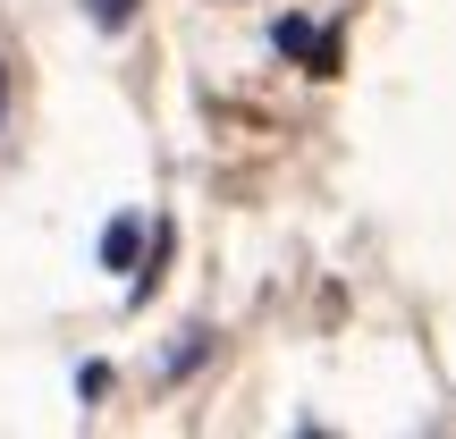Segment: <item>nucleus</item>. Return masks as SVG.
Returning <instances> with one entry per match:
<instances>
[{
  "label": "nucleus",
  "instance_id": "f257e3e1",
  "mask_svg": "<svg viewBox=\"0 0 456 439\" xmlns=\"http://www.w3.org/2000/svg\"><path fill=\"white\" fill-rule=\"evenodd\" d=\"M135 254H144V220H127V212H118L110 228H102V271H118V279H127V271H135Z\"/></svg>",
  "mask_w": 456,
  "mask_h": 439
},
{
  "label": "nucleus",
  "instance_id": "7ed1b4c3",
  "mask_svg": "<svg viewBox=\"0 0 456 439\" xmlns=\"http://www.w3.org/2000/svg\"><path fill=\"white\" fill-rule=\"evenodd\" d=\"M135 17V0H94V26H127Z\"/></svg>",
  "mask_w": 456,
  "mask_h": 439
},
{
  "label": "nucleus",
  "instance_id": "f03ea898",
  "mask_svg": "<svg viewBox=\"0 0 456 439\" xmlns=\"http://www.w3.org/2000/svg\"><path fill=\"white\" fill-rule=\"evenodd\" d=\"M271 43L288 51V60H313V68H330V43L305 26V17H279V26H271Z\"/></svg>",
  "mask_w": 456,
  "mask_h": 439
}]
</instances>
